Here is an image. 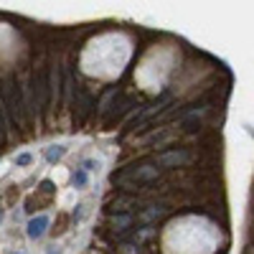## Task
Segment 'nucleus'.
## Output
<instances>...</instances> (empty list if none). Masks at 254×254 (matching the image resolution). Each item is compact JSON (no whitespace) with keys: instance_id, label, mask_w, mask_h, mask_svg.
Here are the masks:
<instances>
[{"instance_id":"1a4fd4ad","label":"nucleus","mask_w":254,"mask_h":254,"mask_svg":"<svg viewBox=\"0 0 254 254\" xmlns=\"http://www.w3.org/2000/svg\"><path fill=\"white\" fill-rule=\"evenodd\" d=\"M81 168H84V171H97V168H99V160H84Z\"/></svg>"},{"instance_id":"39448f33","label":"nucleus","mask_w":254,"mask_h":254,"mask_svg":"<svg viewBox=\"0 0 254 254\" xmlns=\"http://www.w3.org/2000/svg\"><path fill=\"white\" fill-rule=\"evenodd\" d=\"M64 153H66V147H64V145H51L46 150V160L49 163H59L64 158Z\"/></svg>"},{"instance_id":"f257e3e1","label":"nucleus","mask_w":254,"mask_h":254,"mask_svg":"<svg viewBox=\"0 0 254 254\" xmlns=\"http://www.w3.org/2000/svg\"><path fill=\"white\" fill-rule=\"evenodd\" d=\"M0 104H3V110H5V115L10 120H15L20 125L26 122V107H23V102H20L18 84L13 79H5L3 81V89H0Z\"/></svg>"},{"instance_id":"ddd939ff","label":"nucleus","mask_w":254,"mask_h":254,"mask_svg":"<svg viewBox=\"0 0 254 254\" xmlns=\"http://www.w3.org/2000/svg\"><path fill=\"white\" fill-rule=\"evenodd\" d=\"M3 216H5V211H3V208H0V221H3Z\"/></svg>"},{"instance_id":"4468645a","label":"nucleus","mask_w":254,"mask_h":254,"mask_svg":"<svg viewBox=\"0 0 254 254\" xmlns=\"http://www.w3.org/2000/svg\"><path fill=\"white\" fill-rule=\"evenodd\" d=\"M10 254H15V252H10ZM18 254H20V252H18Z\"/></svg>"},{"instance_id":"9d476101","label":"nucleus","mask_w":254,"mask_h":254,"mask_svg":"<svg viewBox=\"0 0 254 254\" xmlns=\"http://www.w3.org/2000/svg\"><path fill=\"white\" fill-rule=\"evenodd\" d=\"M5 135H8V127H5V122H0V145L5 142Z\"/></svg>"},{"instance_id":"7ed1b4c3","label":"nucleus","mask_w":254,"mask_h":254,"mask_svg":"<svg viewBox=\"0 0 254 254\" xmlns=\"http://www.w3.org/2000/svg\"><path fill=\"white\" fill-rule=\"evenodd\" d=\"M49 89H51V104L59 102L61 97V79H59V64H51V74H49Z\"/></svg>"},{"instance_id":"f03ea898","label":"nucleus","mask_w":254,"mask_h":254,"mask_svg":"<svg viewBox=\"0 0 254 254\" xmlns=\"http://www.w3.org/2000/svg\"><path fill=\"white\" fill-rule=\"evenodd\" d=\"M49 224H51V216H49V214H38V216H33V219L28 221V226H26L28 239H41V237L46 234Z\"/></svg>"},{"instance_id":"9b49d317","label":"nucleus","mask_w":254,"mask_h":254,"mask_svg":"<svg viewBox=\"0 0 254 254\" xmlns=\"http://www.w3.org/2000/svg\"><path fill=\"white\" fill-rule=\"evenodd\" d=\"M81 216H84V206H76V211H74V219H76V221H81Z\"/></svg>"},{"instance_id":"20e7f679","label":"nucleus","mask_w":254,"mask_h":254,"mask_svg":"<svg viewBox=\"0 0 254 254\" xmlns=\"http://www.w3.org/2000/svg\"><path fill=\"white\" fill-rule=\"evenodd\" d=\"M158 163H160L163 168H171V165H181V163H188V153H183V150L163 153V155L158 158Z\"/></svg>"},{"instance_id":"423d86ee","label":"nucleus","mask_w":254,"mask_h":254,"mask_svg":"<svg viewBox=\"0 0 254 254\" xmlns=\"http://www.w3.org/2000/svg\"><path fill=\"white\" fill-rule=\"evenodd\" d=\"M71 186H74V188H84V186H87V171H84V168L74 171V176H71Z\"/></svg>"},{"instance_id":"6e6552de","label":"nucleus","mask_w":254,"mask_h":254,"mask_svg":"<svg viewBox=\"0 0 254 254\" xmlns=\"http://www.w3.org/2000/svg\"><path fill=\"white\" fill-rule=\"evenodd\" d=\"M31 160H33V155H31V153H20V155L15 158V165L23 168V165H31Z\"/></svg>"},{"instance_id":"0eeeda50","label":"nucleus","mask_w":254,"mask_h":254,"mask_svg":"<svg viewBox=\"0 0 254 254\" xmlns=\"http://www.w3.org/2000/svg\"><path fill=\"white\" fill-rule=\"evenodd\" d=\"M130 224H132V216H130V214H122V216H115V219H112V226H115L117 231H122L125 226H130Z\"/></svg>"},{"instance_id":"f8f14e48","label":"nucleus","mask_w":254,"mask_h":254,"mask_svg":"<svg viewBox=\"0 0 254 254\" xmlns=\"http://www.w3.org/2000/svg\"><path fill=\"white\" fill-rule=\"evenodd\" d=\"M49 254H61V249H59V247H51V249H49Z\"/></svg>"}]
</instances>
